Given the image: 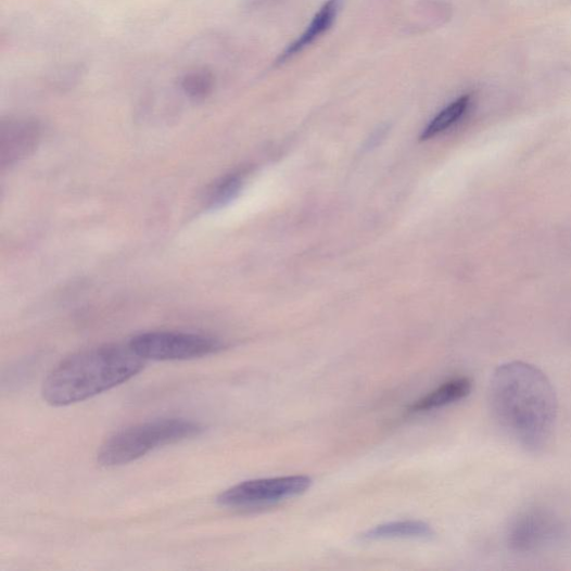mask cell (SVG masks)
I'll return each instance as SVG.
<instances>
[{"label":"cell","instance_id":"7c38bea8","mask_svg":"<svg viewBox=\"0 0 571 571\" xmlns=\"http://www.w3.org/2000/svg\"><path fill=\"white\" fill-rule=\"evenodd\" d=\"M180 87L188 98L194 101L205 100L215 89V76L207 68L192 69L181 77Z\"/></svg>","mask_w":571,"mask_h":571},{"label":"cell","instance_id":"4fadbf2b","mask_svg":"<svg viewBox=\"0 0 571 571\" xmlns=\"http://www.w3.org/2000/svg\"><path fill=\"white\" fill-rule=\"evenodd\" d=\"M243 185V177L241 174H231L220 179L214 185L210 192V207L221 208L228 205L240 192Z\"/></svg>","mask_w":571,"mask_h":571},{"label":"cell","instance_id":"30bf717a","mask_svg":"<svg viewBox=\"0 0 571 571\" xmlns=\"http://www.w3.org/2000/svg\"><path fill=\"white\" fill-rule=\"evenodd\" d=\"M434 535L430 524L423 521L407 520L395 521L378 525L367 530L359 540L363 542H376L384 540H426Z\"/></svg>","mask_w":571,"mask_h":571},{"label":"cell","instance_id":"5b68a950","mask_svg":"<svg viewBox=\"0 0 571 571\" xmlns=\"http://www.w3.org/2000/svg\"><path fill=\"white\" fill-rule=\"evenodd\" d=\"M129 346L143 359L188 360L216 354L224 344L211 337L181 332H149L135 337Z\"/></svg>","mask_w":571,"mask_h":571},{"label":"cell","instance_id":"52a82bcc","mask_svg":"<svg viewBox=\"0 0 571 571\" xmlns=\"http://www.w3.org/2000/svg\"><path fill=\"white\" fill-rule=\"evenodd\" d=\"M42 125L30 117H9L0 125V166L3 169L31 154L42 139Z\"/></svg>","mask_w":571,"mask_h":571},{"label":"cell","instance_id":"8fae6325","mask_svg":"<svg viewBox=\"0 0 571 571\" xmlns=\"http://www.w3.org/2000/svg\"><path fill=\"white\" fill-rule=\"evenodd\" d=\"M471 103L470 96H464L442 110L423 130L421 140H429L457 124L467 113Z\"/></svg>","mask_w":571,"mask_h":571},{"label":"cell","instance_id":"6da1fadb","mask_svg":"<svg viewBox=\"0 0 571 571\" xmlns=\"http://www.w3.org/2000/svg\"><path fill=\"white\" fill-rule=\"evenodd\" d=\"M491 403L500 427L525 451L549 444L558 415L556 391L544 372L523 361L503 364L491 383Z\"/></svg>","mask_w":571,"mask_h":571},{"label":"cell","instance_id":"277c9868","mask_svg":"<svg viewBox=\"0 0 571 571\" xmlns=\"http://www.w3.org/2000/svg\"><path fill=\"white\" fill-rule=\"evenodd\" d=\"M569 535L567 520L546 507L520 512L510 523L507 545L516 554H536L560 545Z\"/></svg>","mask_w":571,"mask_h":571},{"label":"cell","instance_id":"9c48e42d","mask_svg":"<svg viewBox=\"0 0 571 571\" xmlns=\"http://www.w3.org/2000/svg\"><path fill=\"white\" fill-rule=\"evenodd\" d=\"M472 390L468 378H457L440 385L409 407V414L431 413L466 398Z\"/></svg>","mask_w":571,"mask_h":571},{"label":"cell","instance_id":"ba28073f","mask_svg":"<svg viewBox=\"0 0 571 571\" xmlns=\"http://www.w3.org/2000/svg\"><path fill=\"white\" fill-rule=\"evenodd\" d=\"M341 3L342 0H328L315 15L307 29L279 55L277 64H282L294 58L315 42L325 31H328L338 17Z\"/></svg>","mask_w":571,"mask_h":571},{"label":"cell","instance_id":"7a4b0ae2","mask_svg":"<svg viewBox=\"0 0 571 571\" xmlns=\"http://www.w3.org/2000/svg\"><path fill=\"white\" fill-rule=\"evenodd\" d=\"M145 359L129 346L109 344L75 353L45 381V401L56 407L84 402L137 377Z\"/></svg>","mask_w":571,"mask_h":571},{"label":"cell","instance_id":"5bb4252c","mask_svg":"<svg viewBox=\"0 0 571 571\" xmlns=\"http://www.w3.org/2000/svg\"><path fill=\"white\" fill-rule=\"evenodd\" d=\"M272 0H248L246 8L249 10H256L261 9L269 3H271Z\"/></svg>","mask_w":571,"mask_h":571},{"label":"cell","instance_id":"8992f818","mask_svg":"<svg viewBox=\"0 0 571 571\" xmlns=\"http://www.w3.org/2000/svg\"><path fill=\"white\" fill-rule=\"evenodd\" d=\"M313 480L307 475H288L244 481L218 497L223 507L232 509L274 505L305 494Z\"/></svg>","mask_w":571,"mask_h":571},{"label":"cell","instance_id":"3957f363","mask_svg":"<svg viewBox=\"0 0 571 571\" xmlns=\"http://www.w3.org/2000/svg\"><path fill=\"white\" fill-rule=\"evenodd\" d=\"M202 432L200 423L178 418L139 423L110 436L100 447L98 462L105 468L125 466L157 447L192 439Z\"/></svg>","mask_w":571,"mask_h":571}]
</instances>
